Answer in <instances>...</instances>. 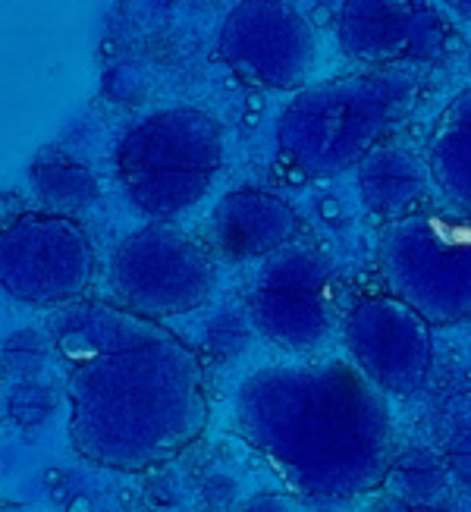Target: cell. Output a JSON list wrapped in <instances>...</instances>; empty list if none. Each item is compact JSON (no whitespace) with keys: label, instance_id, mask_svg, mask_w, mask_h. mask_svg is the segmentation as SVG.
Instances as JSON below:
<instances>
[{"label":"cell","instance_id":"19","mask_svg":"<svg viewBox=\"0 0 471 512\" xmlns=\"http://www.w3.org/2000/svg\"><path fill=\"white\" fill-rule=\"evenodd\" d=\"M440 4L450 10L453 16H459L462 22H468V26H471V0H440Z\"/></svg>","mask_w":471,"mask_h":512},{"label":"cell","instance_id":"14","mask_svg":"<svg viewBox=\"0 0 471 512\" xmlns=\"http://www.w3.org/2000/svg\"><path fill=\"white\" fill-rule=\"evenodd\" d=\"M428 167L446 208L471 217V85L440 110L428 139Z\"/></svg>","mask_w":471,"mask_h":512},{"label":"cell","instance_id":"6","mask_svg":"<svg viewBox=\"0 0 471 512\" xmlns=\"http://www.w3.org/2000/svg\"><path fill=\"white\" fill-rule=\"evenodd\" d=\"M245 311L258 337L296 359L327 355L340 340L343 315L333 261L308 242H289L252 274Z\"/></svg>","mask_w":471,"mask_h":512},{"label":"cell","instance_id":"16","mask_svg":"<svg viewBox=\"0 0 471 512\" xmlns=\"http://www.w3.org/2000/svg\"><path fill=\"white\" fill-rule=\"evenodd\" d=\"M384 487L409 503H428V506H450V491H453V478H450V465H446L437 453L415 447L406 453H396L390 462V472Z\"/></svg>","mask_w":471,"mask_h":512},{"label":"cell","instance_id":"1","mask_svg":"<svg viewBox=\"0 0 471 512\" xmlns=\"http://www.w3.org/2000/svg\"><path fill=\"white\" fill-rule=\"evenodd\" d=\"M66 365L73 450L114 472H148L205 434L211 403L198 352L117 302H70L51 321Z\"/></svg>","mask_w":471,"mask_h":512},{"label":"cell","instance_id":"22","mask_svg":"<svg viewBox=\"0 0 471 512\" xmlns=\"http://www.w3.org/2000/svg\"><path fill=\"white\" fill-rule=\"evenodd\" d=\"M154 512H161V509H154Z\"/></svg>","mask_w":471,"mask_h":512},{"label":"cell","instance_id":"15","mask_svg":"<svg viewBox=\"0 0 471 512\" xmlns=\"http://www.w3.org/2000/svg\"><path fill=\"white\" fill-rule=\"evenodd\" d=\"M29 183H32V192L41 198V205L60 214L85 211L101 198V186L92 176V170L57 151L41 154L32 164Z\"/></svg>","mask_w":471,"mask_h":512},{"label":"cell","instance_id":"12","mask_svg":"<svg viewBox=\"0 0 471 512\" xmlns=\"http://www.w3.org/2000/svg\"><path fill=\"white\" fill-rule=\"evenodd\" d=\"M211 246L227 261H264L296 242L302 233L299 211L271 189L245 186L220 198L211 211Z\"/></svg>","mask_w":471,"mask_h":512},{"label":"cell","instance_id":"20","mask_svg":"<svg viewBox=\"0 0 471 512\" xmlns=\"http://www.w3.org/2000/svg\"><path fill=\"white\" fill-rule=\"evenodd\" d=\"M311 4H318V7H333V4H343V0H311Z\"/></svg>","mask_w":471,"mask_h":512},{"label":"cell","instance_id":"18","mask_svg":"<svg viewBox=\"0 0 471 512\" xmlns=\"http://www.w3.org/2000/svg\"><path fill=\"white\" fill-rule=\"evenodd\" d=\"M365 512H453L450 506H428V503H409V500H399L393 494L374 500Z\"/></svg>","mask_w":471,"mask_h":512},{"label":"cell","instance_id":"2","mask_svg":"<svg viewBox=\"0 0 471 512\" xmlns=\"http://www.w3.org/2000/svg\"><path fill=\"white\" fill-rule=\"evenodd\" d=\"M230 431L296 500L346 509L384 487L396 456L390 396L349 355L252 371L233 393Z\"/></svg>","mask_w":471,"mask_h":512},{"label":"cell","instance_id":"9","mask_svg":"<svg viewBox=\"0 0 471 512\" xmlns=\"http://www.w3.org/2000/svg\"><path fill=\"white\" fill-rule=\"evenodd\" d=\"M217 54L233 76L271 92H299L318 66V32L289 0H239L227 13Z\"/></svg>","mask_w":471,"mask_h":512},{"label":"cell","instance_id":"17","mask_svg":"<svg viewBox=\"0 0 471 512\" xmlns=\"http://www.w3.org/2000/svg\"><path fill=\"white\" fill-rule=\"evenodd\" d=\"M239 512H299V503L289 494H261L245 503Z\"/></svg>","mask_w":471,"mask_h":512},{"label":"cell","instance_id":"21","mask_svg":"<svg viewBox=\"0 0 471 512\" xmlns=\"http://www.w3.org/2000/svg\"><path fill=\"white\" fill-rule=\"evenodd\" d=\"M468 70H471V48H468Z\"/></svg>","mask_w":471,"mask_h":512},{"label":"cell","instance_id":"7","mask_svg":"<svg viewBox=\"0 0 471 512\" xmlns=\"http://www.w3.org/2000/svg\"><path fill=\"white\" fill-rule=\"evenodd\" d=\"M107 286L114 302L164 321L201 308L217 289L214 255L167 220L129 233L110 255Z\"/></svg>","mask_w":471,"mask_h":512},{"label":"cell","instance_id":"3","mask_svg":"<svg viewBox=\"0 0 471 512\" xmlns=\"http://www.w3.org/2000/svg\"><path fill=\"white\" fill-rule=\"evenodd\" d=\"M421 82L424 70L418 66H362L308 82L277 120L283 164L308 180H333L355 170L415 110Z\"/></svg>","mask_w":471,"mask_h":512},{"label":"cell","instance_id":"8","mask_svg":"<svg viewBox=\"0 0 471 512\" xmlns=\"http://www.w3.org/2000/svg\"><path fill=\"white\" fill-rule=\"evenodd\" d=\"M95 271V246L73 214L22 211L0 227V289L16 302L70 305Z\"/></svg>","mask_w":471,"mask_h":512},{"label":"cell","instance_id":"5","mask_svg":"<svg viewBox=\"0 0 471 512\" xmlns=\"http://www.w3.org/2000/svg\"><path fill=\"white\" fill-rule=\"evenodd\" d=\"M377 271L387 293L434 327L471 318V217L421 208L380 227Z\"/></svg>","mask_w":471,"mask_h":512},{"label":"cell","instance_id":"11","mask_svg":"<svg viewBox=\"0 0 471 512\" xmlns=\"http://www.w3.org/2000/svg\"><path fill=\"white\" fill-rule=\"evenodd\" d=\"M340 51L358 66H434L453 48L440 0H343L333 19Z\"/></svg>","mask_w":471,"mask_h":512},{"label":"cell","instance_id":"10","mask_svg":"<svg viewBox=\"0 0 471 512\" xmlns=\"http://www.w3.org/2000/svg\"><path fill=\"white\" fill-rule=\"evenodd\" d=\"M340 343L387 396H412L434 365V324L393 293L355 299L343 315Z\"/></svg>","mask_w":471,"mask_h":512},{"label":"cell","instance_id":"13","mask_svg":"<svg viewBox=\"0 0 471 512\" xmlns=\"http://www.w3.org/2000/svg\"><path fill=\"white\" fill-rule=\"evenodd\" d=\"M355 183L365 211L390 224V220L428 205L434 176L428 167V154H418L406 142L387 139L371 148L365 161L355 167Z\"/></svg>","mask_w":471,"mask_h":512},{"label":"cell","instance_id":"4","mask_svg":"<svg viewBox=\"0 0 471 512\" xmlns=\"http://www.w3.org/2000/svg\"><path fill=\"white\" fill-rule=\"evenodd\" d=\"M223 167V129L198 107H170L139 120L117 145V173L132 205L173 220L205 198Z\"/></svg>","mask_w":471,"mask_h":512}]
</instances>
